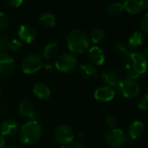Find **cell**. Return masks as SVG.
Here are the masks:
<instances>
[{
    "label": "cell",
    "mask_w": 148,
    "mask_h": 148,
    "mask_svg": "<svg viewBox=\"0 0 148 148\" xmlns=\"http://www.w3.org/2000/svg\"><path fill=\"white\" fill-rule=\"evenodd\" d=\"M123 70L126 78L137 79L146 73L148 62L140 52L132 51L125 56Z\"/></svg>",
    "instance_id": "1"
},
{
    "label": "cell",
    "mask_w": 148,
    "mask_h": 148,
    "mask_svg": "<svg viewBox=\"0 0 148 148\" xmlns=\"http://www.w3.org/2000/svg\"><path fill=\"white\" fill-rule=\"evenodd\" d=\"M89 36L81 29L71 30L66 37V45L68 49L73 52L82 54L90 48Z\"/></svg>",
    "instance_id": "2"
},
{
    "label": "cell",
    "mask_w": 148,
    "mask_h": 148,
    "mask_svg": "<svg viewBox=\"0 0 148 148\" xmlns=\"http://www.w3.org/2000/svg\"><path fill=\"white\" fill-rule=\"evenodd\" d=\"M19 138L25 145H34L41 138L43 129L38 121L29 120L18 130Z\"/></svg>",
    "instance_id": "3"
},
{
    "label": "cell",
    "mask_w": 148,
    "mask_h": 148,
    "mask_svg": "<svg viewBox=\"0 0 148 148\" xmlns=\"http://www.w3.org/2000/svg\"><path fill=\"white\" fill-rule=\"evenodd\" d=\"M117 92L124 98L128 99H134L138 97L140 93V86L136 79L125 78L120 80L116 87Z\"/></svg>",
    "instance_id": "4"
},
{
    "label": "cell",
    "mask_w": 148,
    "mask_h": 148,
    "mask_svg": "<svg viewBox=\"0 0 148 148\" xmlns=\"http://www.w3.org/2000/svg\"><path fill=\"white\" fill-rule=\"evenodd\" d=\"M128 136L124 131L119 128H112L105 134V141L110 147L119 148L128 142Z\"/></svg>",
    "instance_id": "5"
},
{
    "label": "cell",
    "mask_w": 148,
    "mask_h": 148,
    "mask_svg": "<svg viewBox=\"0 0 148 148\" xmlns=\"http://www.w3.org/2000/svg\"><path fill=\"white\" fill-rule=\"evenodd\" d=\"M78 64L79 61L73 54L64 53L58 57L55 63V66L61 72L70 73L77 69Z\"/></svg>",
    "instance_id": "6"
},
{
    "label": "cell",
    "mask_w": 148,
    "mask_h": 148,
    "mask_svg": "<svg viewBox=\"0 0 148 148\" xmlns=\"http://www.w3.org/2000/svg\"><path fill=\"white\" fill-rule=\"evenodd\" d=\"M43 58L38 53H32L25 56L22 61L21 68L25 74H33L38 72L43 66Z\"/></svg>",
    "instance_id": "7"
},
{
    "label": "cell",
    "mask_w": 148,
    "mask_h": 148,
    "mask_svg": "<svg viewBox=\"0 0 148 148\" xmlns=\"http://www.w3.org/2000/svg\"><path fill=\"white\" fill-rule=\"evenodd\" d=\"M15 62L8 53H0V78L11 77L15 71Z\"/></svg>",
    "instance_id": "8"
},
{
    "label": "cell",
    "mask_w": 148,
    "mask_h": 148,
    "mask_svg": "<svg viewBox=\"0 0 148 148\" xmlns=\"http://www.w3.org/2000/svg\"><path fill=\"white\" fill-rule=\"evenodd\" d=\"M54 138L58 143L62 145H68L73 141L74 132L69 125L63 124L55 129Z\"/></svg>",
    "instance_id": "9"
},
{
    "label": "cell",
    "mask_w": 148,
    "mask_h": 148,
    "mask_svg": "<svg viewBox=\"0 0 148 148\" xmlns=\"http://www.w3.org/2000/svg\"><path fill=\"white\" fill-rule=\"evenodd\" d=\"M18 36L21 42L31 44L37 38V31L32 25L25 24L18 28Z\"/></svg>",
    "instance_id": "10"
},
{
    "label": "cell",
    "mask_w": 148,
    "mask_h": 148,
    "mask_svg": "<svg viewBox=\"0 0 148 148\" xmlns=\"http://www.w3.org/2000/svg\"><path fill=\"white\" fill-rule=\"evenodd\" d=\"M18 124L12 119H4L0 124V134L4 137H12L18 131Z\"/></svg>",
    "instance_id": "11"
},
{
    "label": "cell",
    "mask_w": 148,
    "mask_h": 148,
    "mask_svg": "<svg viewBox=\"0 0 148 148\" xmlns=\"http://www.w3.org/2000/svg\"><path fill=\"white\" fill-rule=\"evenodd\" d=\"M115 97V91L113 88L107 86H103L97 88L94 92V98L99 102H110Z\"/></svg>",
    "instance_id": "12"
},
{
    "label": "cell",
    "mask_w": 148,
    "mask_h": 148,
    "mask_svg": "<svg viewBox=\"0 0 148 148\" xmlns=\"http://www.w3.org/2000/svg\"><path fill=\"white\" fill-rule=\"evenodd\" d=\"M102 80L106 84V86L114 88V87H117L121 79H120L119 73L117 71L108 68V69H106L104 72L102 73Z\"/></svg>",
    "instance_id": "13"
},
{
    "label": "cell",
    "mask_w": 148,
    "mask_h": 148,
    "mask_svg": "<svg viewBox=\"0 0 148 148\" xmlns=\"http://www.w3.org/2000/svg\"><path fill=\"white\" fill-rule=\"evenodd\" d=\"M88 58L92 65H102L106 61V56L103 50L97 46H92L88 49Z\"/></svg>",
    "instance_id": "14"
},
{
    "label": "cell",
    "mask_w": 148,
    "mask_h": 148,
    "mask_svg": "<svg viewBox=\"0 0 148 148\" xmlns=\"http://www.w3.org/2000/svg\"><path fill=\"white\" fill-rule=\"evenodd\" d=\"M144 131H145L144 123L139 120H135L132 122L128 127V130H127L128 138L129 139L131 138L132 140H135L143 134Z\"/></svg>",
    "instance_id": "15"
},
{
    "label": "cell",
    "mask_w": 148,
    "mask_h": 148,
    "mask_svg": "<svg viewBox=\"0 0 148 148\" xmlns=\"http://www.w3.org/2000/svg\"><path fill=\"white\" fill-rule=\"evenodd\" d=\"M124 11L132 15H137L143 12V5L141 0H124Z\"/></svg>",
    "instance_id": "16"
},
{
    "label": "cell",
    "mask_w": 148,
    "mask_h": 148,
    "mask_svg": "<svg viewBox=\"0 0 148 148\" xmlns=\"http://www.w3.org/2000/svg\"><path fill=\"white\" fill-rule=\"evenodd\" d=\"M144 34L142 32H133L127 39V47L131 50H136L144 44Z\"/></svg>",
    "instance_id": "17"
},
{
    "label": "cell",
    "mask_w": 148,
    "mask_h": 148,
    "mask_svg": "<svg viewBox=\"0 0 148 148\" xmlns=\"http://www.w3.org/2000/svg\"><path fill=\"white\" fill-rule=\"evenodd\" d=\"M18 111H19V113L23 117L28 118V119H31L36 113L34 104L32 103V101L29 99H25L19 104Z\"/></svg>",
    "instance_id": "18"
},
{
    "label": "cell",
    "mask_w": 148,
    "mask_h": 148,
    "mask_svg": "<svg viewBox=\"0 0 148 148\" xmlns=\"http://www.w3.org/2000/svg\"><path fill=\"white\" fill-rule=\"evenodd\" d=\"M33 93L39 99L46 100L51 96V90L46 85L43 83H37L33 86Z\"/></svg>",
    "instance_id": "19"
},
{
    "label": "cell",
    "mask_w": 148,
    "mask_h": 148,
    "mask_svg": "<svg viewBox=\"0 0 148 148\" xmlns=\"http://www.w3.org/2000/svg\"><path fill=\"white\" fill-rule=\"evenodd\" d=\"M79 72L81 76L86 79H92L97 76V69L92 64H81L79 66Z\"/></svg>",
    "instance_id": "20"
},
{
    "label": "cell",
    "mask_w": 148,
    "mask_h": 148,
    "mask_svg": "<svg viewBox=\"0 0 148 148\" xmlns=\"http://www.w3.org/2000/svg\"><path fill=\"white\" fill-rule=\"evenodd\" d=\"M59 51V46L56 42H51L45 45L43 51V58L50 60L53 58H55Z\"/></svg>",
    "instance_id": "21"
},
{
    "label": "cell",
    "mask_w": 148,
    "mask_h": 148,
    "mask_svg": "<svg viewBox=\"0 0 148 148\" xmlns=\"http://www.w3.org/2000/svg\"><path fill=\"white\" fill-rule=\"evenodd\" d=\"M39 22L45 28H52L56 25V17L51 12H45L39 17Z\"/></svg>",
    "instance_id": "22"
},
{
    "label": "cell",
    "mask_w": 148,
    "mask_h": 148,
    "mask_svg": "<svg viewBox=\"0 0 148 148\" xmlns=\"http://www.w3.org/2000/svg\"><path fill=\"white\" fill-rule=\"evenodd\" d=\"M123 12H124L123 4H121L119 2H114V3L110 4L106 9V13L110 16H112V17L119 16Z\"/></svg>",
    "instance_id": "23"
},
{
    "label": "cell",
    "mask_w": 148,
    "mask_h": 148,
    "mask_svg": "<svg viewBox=\"0 0 148 148\" xmlns=\"http://www.w3.org/2000/svg\"><path fill=\"white\" fill-rule=\"evenodd\" d=\"M106 34L103 29L101 28H96L92 31L90 33V41H92L93 44H99L105 39Z\"/></svg>",
    "instance_id": "24"
},
{
    "label": "cell",
    "mask_w": 148,
    "mask_h": 148,
    "mask_svg": "<svg viewBox=\"0 0 148 148\" xmlns=\"http://www.w3.org/2000/svg\"><path fill=\"white\" fill-rule=\"evenodd\" d=\"M23 48L22 42L18 38H13L11 41H9V50L14 52L19 51Z\"/></svg>",
    "instance_id": "25"
},
{
    "label": "cell",
    "mask_w": 148,
    "mask_h": 148,
    "mask_svg": "<svg viewBox=\"0 0 148 148\" xmlns=\"http://www.w3.org/2000/svg\"><path fill=\"white\" fill-rule=\"evenodd\" d=\"M115 51L119 54V55H123V56H126L130 51L128 50V47L124 44V43H121V42H119L115 45Z\"/></svg>",
    "instance_id": "26"
},
{
    "label": "cell",
    "mask_w": 148,
    "mask_h": 148,
    "mask_svg": "<svg viewBox=\"0 0 148 148\" xmlns=\"http://www.w3.org/2000/svg\"><path fill=\"white\" fill-rule=\"evenodd\" d=\"M9 51V41L4 35H0V53H7Z\"/></svg>",
    "instance_id": "27"
},
{
    "label": "cell",
    "mask_w": 148,
    "mask_h": 148,
    "mask_svg": "<svg viewBox=\"0 0 148 148\" xmlns=\"http://www.w3.org/2000/svg\"><path fill=\"white\" fill-rule=\"evenodd\" d=\"M137 106L140 111H148V93L139 99Z\"/></svg>",
    "instance_id": "28"
},
{
    "label": "cell",
    "mask_w": 148,
    "mask_h": 148,
    "mask_svg": "<svg viewBox=\"0 0 148 148\" xmlns=\"http://www.w3.org/2000/svg\"><path fill=\"white\" fill-rule=\"evenodd\" d=\"M139 26L142 32L148 34V12H145L144 16L141 18L139 22Z\"/></svg>",
    "instance_id": "29"
},
{
    "label": "cell",
    "mask_w": 148,
    "mask_h": 148,
    "mask_svg": "<svg viewBox=\"0 0 148 148\" xmlns=\"http://www.w3.org/2000/svg\"><path fill=\"white\" fill-rule=\"evenodd\" d=\"M9 26V18L4 13L0 12V31H4Z\"/></svg>",
    "instance_id": "30"
},
{
    "label": "cell",
    "mask_w": 148,
    "mask_h": 148,
    "mask_svg": "<svg viewBox=\"0 0 148 148\" xmlns=\"http://www.w3.org/2000/svg\"><path fill=\"white\" fill-rule=\"evenodd\" d=\"M5 1L10 6L13 8H18L23 4L24 0H5Z\"/></svg>",
    "instance_id": "31"
},
{
    "label": "cell",
    "mask_w": 148,
    "mask_h": 148,
    "mask_svg": "<svg viewBox=\"0 0 148 148\" xmlns=\"http://www.w3.org/2000/svg\"><path fill=\"white\" fill-rule=\"evenodd\" d=\"M106 125L111 127V128H114V126L116 125L117 122H116V119L113 116H108L106 119Z\"/></svg>",
    "instance_id": "32"
},
{
    "label": "cell",
    "mask_w": 148,
    "mask_h": 148,
    "mask_svg": "<svg viewBox=\"0 0 148 148\" xmlns=\"http://www.w3.org/2000/svg\"><path fill=\"white\" fill-rule=\"evenodd\" d=\"M8 111V107L5 103H0V113L5 114Z\"/></svg>",
    "instance_id": "33"
},
{
    "label": "cell",
    "mask_w": 148,
    "mask_h": 148,
    "mask_svg": "<svg viewBox=\"0 0 148 148\" xmlns=\"http://www.w3.org/2000/svg\"><path fill=\"white\" fill-rule=\"evenodd\" d=\"M71 148H85V146L82 144V142H80V141H75V142L72 144Z\"/></svg>",
    "instance_id": "34"
},
{
    "label": "cell",
    "mask_w": 148,
    "mask_h": 148,
    "mask_svg": "<svg viewBox=\"0 0 148 148\" xmlns=\"http://www.w3.org/2000/svg\"><path fill=\"white\" fill-rule=\"evenodd\" d=\"M6 142L5 139V137L0 134V148H5Z\"/></svg>",
    "instance_id": "35"
},
{
    "label": "cell",
    "mask_w": 148,
    "mask_h": 148,
    "mask_svg": "<svg viewBox=\"0 0 148 148\" xmlns=\"http://www.w3.org/2000/svg\"><path fill=\"white\" fill-rule=\"evenodd\" d=\"M141 1H142L144 10L146 11V12H148V0H141Z\"/></svg>",
    "instance_id": "36"
},
{
    "label": "cell",
    "mask_w": 148,
    "mask_h": 148,
    "mask_svg": "<svg viewBox=\"0 0 148 148\" xmlns=\"http://www.w3.org/2000/svg\"><path fill=\"white\" fill-rule=\"evenodd\" d=\"M145 58L146 61L148 62V47H147V48H146V50H145Z\"/></svg>",
    "instance_id": "37"
},
{
    "label": "cell",
    "mask_w": 148,
    "mask_h": 148,
    "mask_svg": "<svg viewBox=\"0 0 148 148\" xmlns=\"http://www.w3.org/2000/svg\"><path fill=\"white\" fill-rule=\"evenodd\" d=\"M5 148H20V147H19V146H18V145H11V146L5 147Z\"/></svg>",
    "instance_id": "38"
},
{
    "label": "cell",
    "mask_w": 148,
    "mask_h": 148,
    "mask_svg": "<svg viewBox=\"0 0 148 148\" xmlns=\"http://www.w3.org/2000/svg\"><path fill=\"white\" fill-rule=\"evenodd\" d=\"M61 148H71V146H68V145H64V146H62Z\"/></svg>",
    "instance_id": "39"
},
{
    "label": "cell",
    "mask_w": 148,
    "mask_h": 148,
    "mask_svg": "<svg viewBox=\"0 0 148 148\" xmlns=\"http://www.w3.org/2000/svg\"><path fill=\"white\" fill-rule=\"evenodd\" d=\"M0 95H1V86H0Z\"/></svg>",
    "instance_id": "40"
},
{
    "label": "cell",
    "mask_w": 148,
    "mask_h": 148,
    "mask_svg": "<svg viewBox=\"0 0 148 148\" xmlns=\"http://www.w3.org/2000/svg\"><path fill=\"white\" fill-rule=\"evenodd\" d=\"M146 87H147V90H148V83H147V86Z\"/></svg>",
    "instance_id": "41"
}]
</instances>
